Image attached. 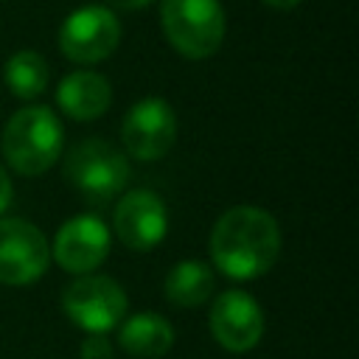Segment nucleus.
<instances>
[{
	"instance_id": "obj_9",
	"label": "nucleus",
	"mask_w": 359,
	"mask_h": 359,
	"mask_svg": "<svg viewBox=\"0 0 359 359\" xmlns=\"http://www.w3.org/2000/svg\"><path fill=\"white\" fill-rule=\"evenodd\" d=\"M112 230L123 247L135 252H149L168 233V210L154 191H146V188L129 191L115 205Z\"/></svg>"
},
{
	"instance_id": "obj_3",
	"label": "nucleus",
	"mask_w": 359,
	"mask_h": 359,
	"mask_svg": "<svg viewBox=\"0 0 359 359\" xmlns=\"http://www.w3.org/2000/svg\"><path fill=\"white\" fill-rule=\"evenodd\" d=\"M65 180L93 205L115 199L129 182V160L121 149L101 137H87L70 146L65 157Z\"/></svg>"
},
{
	"instance_id": "obj_1",
	"label": "nucleus",
	"mask_w": 359,
	"mask_h": 359,
	"mask_svg": "<svg viewBox=\"0 0 359 359\" xmlns=\"http://www.w3.org/2000/svg\"><path fill=\"white\" fill-rule=\"evenodd\" d=\"M280 252V227L272 213L236 205L224 210L210 233V258L216 269L233 280H255L266 275Z\"/></svg>"
},
{
	"instance_id": "obj_18",
	"label": "nucleus",
	"mask_w": 359,
	"mask_h": 359,
	"mask_svg": "<svg viewBox=\"0 0 359 359\" xmlns=\"http://www.w3.org/2000/svg\"><path fill=\"white\" fill-rule=\"evenodd\" d=\"M154 0H107V8H118V11H140L146 6H151Z\"/></svg>"
},
{
	"instance_id": "obj_4",
	"label": "nucleus",
	"mask_w": 359,
	"mask_h": 359,
	"mask_svg": "<svg viewBox=\"0 0 359 359\" xmlns=\"http://www.w3.org/2000/svg\"><path fill=\"white\" fill-rule=\"evenodd\" d=\"M165 39L185 59H208L224 42V8L219 0H163Z\"/></svg>"
},
{
	"instance_id": "obj_12",
	"label": "nucleus",
	"mask_w": 359,
	"mask_h": 359,
	"mask_svg": "<svg viewBox=\"0 0 359 359\" xmlns=\"http://www.w3.org/2000/svg\"><path fill=\"white\" fill-rule=\"evenodd\" d=\"M59 109L73 121H95L112 104V87L101 73L76 70L62 79L56 90Z\"/></svg>"
},
{
	"instance_id": "obj_6",
	"label": "nucleus",
	"mask_w": 359,
	"mask_h": 359,
	"mask_svg": "<svg viewBox=\"0 0 359 359\" xmlns=\"http://www.w3.org/2000/svg\"><path fill=\"white\" fill-rule=\"evenodd\" d=\"M121 22L107 6H81L59 28V48L76 65H95L115 53Z\"/></svg>"
},
{
	"instance_id": "obj_19",
	"label": "nucleus",
	"mask_w": 359,
	"mask_h": 359,
	"mask_svg": "<svg viewBox=\"0 0 359 359\" xmlns=\"http://www.w3.org/2000/svg\"><path fill=\"white\" fill-rule=\"evenodd\" d=\"M297 3H300V0H264V6H269V8H275V11H292Z\"/></svg>"
},
{
	"instance_id": "obj_5",
	"label": "nucleus",
	"mask_w": 359,
	"mask_h": 359,
	"mask_svg": "<svg viewBox=\"0 0 359 359\" xmlns=\"http://www.w3.org/2000/svg\"><path fill=\"white\" fill-rule=\"evenodd\" d=\"M126 292L107 275H79L62 292V311L87 334H107L126 314Z\"/></svg>"
},
{
	"instance_id": "obj_14",
	"label": "nucleus",
	"mask_w": 359,
	"mask_h": 359,
	"mask_svg": "<svg viewBox=\"0 0 359 359\" xmlns=\"http://www.w3.org/2000/svg\"><path fill=\"white\" fill-rule=\"evenodd\" d=\"M216 289V275L205 261L185 258L174 264L165 275V297L180 309L202 306Z\"/></svg>"
},
{
	"instance_id": "obj_8",
	"label": "nucleus",
	"mask_w": 359,
	"mask_h": 359,
	"mask_svg": "<svg viewBox=\"0 0 359 359\" xmlns=\"http://www.w3.org/2000/svg\"><path fill=\"white\" fill-rule=\"evenodd\" d=\"M121 137L126 146V154L135 160H160L168 154V149L177 140V115L165 98L149 95L129 107Z\"/></svg>"
},
{
	"instance_id": "obj_16",
	"label": "nucleus",
	"mask_w": 359,
	"mask_h": 359,
	"mask_svg": "<svg viewBox=\"0 0 359 359\" xmlns=\"http://www.w3.org/2000/svg\"><path fill=\"white\" fill-rule=\"evenodd\" d=\"M79 353L81 359H112V342L104 334H87Z\"/></svg>"
},
{
	"instance_id": "obj_2",
	"label": "nucleus",
	"mask_w": 359,
	"mask_h": 359,
	"mask_svg": "<svg viewBox=\"0 0 359 359\" xmlns=\"http://www.w3.org/2000/svg\"><path fill=\"white\" fill-rule=\"evenodd\" d=\"M65 132L62 121L48 107H22L17 109L0 137L6 163L22 177L45 174L62 154Z\"/></svg>"
},
{
	"instance_id": "obj_11",
	"label": "nucleus",
	"mask_w": 359,
	"mask_h": 359,
	"mask_svg": "<svg viewBox=\"0 0 359 359\" xmlns=\"http://www.w3.org/2000/svg\"><path fill=\"white\" fill-rule=\"evenodd\" d=\"M109 252V227L90 213L67 219L53 238V258L65 272L90 275Z\"/></svg>"
},
{
	"instance_id": "obj_10",
	"label": "nucleus",
	"mask_w": 359,
	"mask_h": 359,
	"mask_svg": "<svg viewBox=\"0 0 359 359\" xmlns=\"http://www.w3.org/2000/svg\"><path fill=\"white\" fill-rule=\"evenodd\" d=\"M210 334L230 353L252 351L264 337V311L258 300L241 289L222 292L210 306Z\"/></svg>"
},
{
	"instance_id": "obj_7",
	"label": "nucleus",
	"mask_w": 359,
	"mask_h": 359,
	"mask_svg": "<svg viewBox=\"0 0 359 359\" xmlns=\"http://www.w3.org/2000/svg\"><path fill=\"white\" fill-rule=\"evenodd\" d=\"M50 247L45 233L25 219H0V283L25 286L45 275Z\"/></svg>"
},
{
	"instance_id": "obj_13",
	"label": "nucleus",
	"mask_w": 359,
	"mask_h": 359,
	"mask_svg": "<svg viewBox=\"0 0 359 359\" xmlns=\"http://www.w3.org/2000/svg\"><path fill=\"white\" fill-rule=\"evenodd\" d=\"M118 342L135 359H160L174 345V328L165 317L154 311H140L123 320Z\"/></svg>"
},
{
	"instance_id": "obj_17",
	"label": "nucleus",
	"mask_w": 359,
	"mask_h": 359,
	"mask_svg": "<svg viewBox=\"0 0 359 359\" xmlns=\"http://www.w3.org/2000/svg\"><path fill=\"white\" fill-rule=\"evenodd\" d=\"M11 196H14V185H11V180H8L6 168L0 165V213L11 205Z\"/></svg>"
},
{
	"instance_id": "obj_15",
	"label": "nucleus",
	"mask_w": 359,
	"mask_h": 359,
	"mask_svg": "<svg viewBox=\"0 0 359 359\" xmlns=\"http://www.w3.org/2000/svg\"><path fill=\"white\" fill-rule=\"evenodd\" d=\"M3 79H6V87L11 90V95L31 101V98L42 95L48 87V62L36 50H17L6 62Z\"/></svg>"
}]
</instances>
